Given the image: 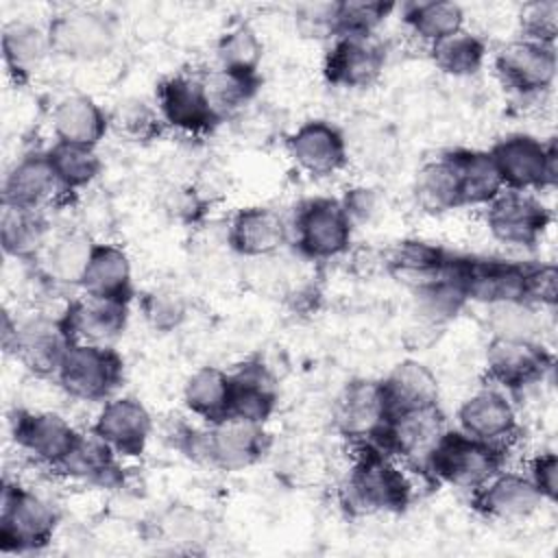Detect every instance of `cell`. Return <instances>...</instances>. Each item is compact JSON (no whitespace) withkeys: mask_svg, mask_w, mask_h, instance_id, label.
Returning <instances> with one entry per match:
<instances>
[{"mask_svg":"<svg viewBox=\"0 0 558 558\" xmlns=\"http://www.w3.org/2000/svg\"><path fill=\"white\" fill-rule=\"evenodd\" d=\"M360 453L347 475V506L360 512H399L410 504L412 484L392 456L373 442H357Z\"/></svg>","mask_w":558,"mask_h":558,"instance_id":"cell-1","label":"cell"},{"mask_svg":"<svg viewBox=\"0 0 558 558\" xmlns=\"http://www.w3.org/2000/svg\"><path fill=\"white\" fill-rule=\"evenodd\" d=\"M506 445L473 438L460 429H445L425 460V469L440 482L475 490L504 469Z\"/></svg>","mask_w":558,"mask_h":558,"instance_id":"cell-2","label":"cell"},{"mask_svg":"<svg viewBox=\"0 0 558 558\" xmlns=\"http://www.w3.org/2000/svg\"><path fill=\"white\" fill-rule=\"evenodd\" d=\"M181 447L220 471H242L253 466L268 449L264 425L227 416L209 423L207 429L185 432Z\"/></svg>","mask_w":558,"mask_h":558,"instance_id":"cell-3","label":"cell"},{"mask_svg":"<svg viewBox=\"0 0 558 558\" xmlns=\"http://www.w3.org/2000/svg\"><path fill=\"white\" fill-rule=\"evenodd\" d=\"M70 344L72 340L59 316L39 312L26 320H17L11 312H4L2 347L33 375L54 377Z\"/></svg>","mask_w":558,"mask_h":558,"instance_id":"cell-4","label":"cell"},{"mask_svg":"<svg viewBox=\"0 0 558 558\" xmlns=\"http://www.w3.org/2000/svg\"><path fill=\"white\" fill-rule=\"evenodd\" d=\"M57 510L41 495L15 484H4L0 497V549L4 554L37 551L52 541Z\"/></svg>","mask_w":558,"mask_h":558,"instance_id":"cell-5","label":"cell"},{"mask_svg":"<svg viewBox=\"0 0 558 558\" xmlns=\"http://www.w3.org/2000/svg\"><path fill=\"white\" fill-rule=\"evenodd\" d=\"M54 379L74 399L107 401L122 379V357L109 344L72 342Z\"/></svg>","mask_w":558,"mask_h":558,"instance_id":"cell-6","label":"cell"},{"mask_svg":"<svg viewBox=\"0 0 558 558\" xmlns=\"http://www.w3.org/2000/svg\"><path fill=\"white\" fill-rule=\"evenodd\" d=\"M46 31L52 54L72 61H98L118 41L116 20L98 9H65L48 22Z\"/></svg>","mask_w":558,"mask_h":558,"instance_id":"cell-7","label":"cell"},{"mask_svg":"<svg viewBox=\"0 0 558 558\" xmlns=\"http://www.w3.org/2000/svg\"><path fill=\"white\" fill-rule=\"evenodd\" d=\"M501 183L512 192L543 190L556 183V144L534 135L514 133L499 140L490 150Z\"/></svg>","mask_w":558,"mask_h":558,"instance_id":"cell-8","label":"cell"},{"mask_svg":"<svg viewBox=\"0 0 558 558\" xmlns=\"http://www.w3.org/2000/svg\"><path fill=\"white\" fill-rule=\"evenodd\" d=\"M353 222L336 198L316 196L299 205L294 238L299 251L310 259H331L351 244Z\"/></svg>","mask_w":558,"mask_h":558,"instance_id":"cell-9","label":"cell"},{"mask_svg":"<svg viewBox=\"0 0 558 558\" xmlns=\"http://www.w3.org/2000/svg\"><path fill=\"white\" fill-rule=\"evenodd\" d=\"M551 222L549 209L530 192L504 190L486 205V227L508 246H534Z\"/></svg>","mask_w":558,"mask_h":558,"instance_id":"cell-10","label":"cell"},{"mask_svg":"<svg viewBox=\"0 0 558 558\" xmlns=\"http://www.w3.org/2000/svg\"><path fill=\"white\" fill-rule=\"evenodd\" d=\"M456 277L466 294V301L486 305L525 303V264L495 257L456 255Z\"/></svg>","mask_w":558,"mask_h":558,"instance_id":"cell-11","label":"cell"},{"mask_svg":"<svg viewBox=\"0 0 558 558\" xmlns=\"http://www.w3.org/2000/svg\"><path fill=\"white\" fill-rule=\"evenodd\" d=\"M495 72L514 94L541 96L556 81V50L530 39L510 41L495 54Z\"/></svg>","mask_w":558,"mask_h":558,"instance_id":"cell-12","label":"cell"},{"mask_svg":"<svg viewBox=\"0 0 558 558\" xmlns=\"http://www.w3.org/2000/svg\"><path fill=\"white\" fill-rule=\"evenodd\" d=\"M386 65V46L375 35L336 37L325 54L323 74L336 87H371Z\"/></svg>","mask_w":558,"mask_h":558,"instance_id":"cell-13","label":"cell"},{"mask_svg":"<svg viewBox=\"0 0 558 558\" xmlns=\"http://www.w3.org/2000/svg\"><path fill=\"white\" fill-rule=\"evenodd\" d=\"M13 440L37 462L57 469L72 451L78 434L68 418L50 410H17L11 418Z\"/></svg>","mask_w":558,"mask_h":558,"instance_id":"cell-14","label":"cell"},{"mask_svg":"<svg viewBox=\"0 0 558 558\" xmlns=\"http://www.w3.org/2000/svg\"><path fill=\"white\" fill-rule=\"evenodd\" d=\"M554 357L536 340L493 336L486 347V371L506 390L532 386L545 377Z\"/></svg>","mask_w":558,"mask_h":558,"instance_id":"cell-15","label":"cell"},{"mask_svg":"<svg viewBox=\"0 0 558 558\" xmlns=\"http://www.w3.org/2000/svg\"><path fill=\"white\" fill-rule=\"evenodd\" d=\"M157 111L163 124L190 135L207 133L220 122L209 107L201 78L185 74H174L159 83Z\"/></svg>","mask_w":558,"mask_h":558,"instance_id":"cell-16","label":"cell"},{"mask_svg":"<svg viewBox=\"0 0 558 558\" xmlns=\"http://www.w3.org/2000/svg\"><path fill=\"white\" fill-rule=\"evenodd\" d=\"M336 427L353 442H371L388 421L381 381L353 379L336 399Z\"/></svg>","mask_w":558,"mask_h":558,"instance_id":"cell-17","label":"cell"},{"mask_svg":"<svg viewBox=\"0 0 558 558\" xmlns=\"http://www.w3.org/2000/svg\"><path fill=\"white\" fill-rule=\"evenodd\" d=\"M292 161L312 177H329L344 168L349 144L344 133L327 120H310L288 137Z\"/></svg>","mask_w":558,"mask_h":558,"instance_id":"cell-18","label":"cell"},{"mask_svg":"<svg viewBox=\"0 0 558 558\" xmlns=\"http://www.w3.org/2000/svg\"><path fill=\"white\" fill-rule=\"evenodd\" d=\"M129 320V301L102 299L83 294L70 299L61 318L72 342L109 344L116 340Z\"/></svg>","mask_w":558,"mask_h":558,"instance_id":"cell-19","label":"cell"},{"mask_svg":"<svg viewBox=\"0 0 558 558\" xmlns=\"http://www.w3.org/2000/svg\"><path fill=\"white\" fill-rule=\"evenodd\" d=\"M65 192L68 190L61 185L48 153H28L7 172L2 185V205L44 209Z\"/></svg>","mask_w":558,"mask_h":558,"instance_id":"cell-20","label":"cell"},{"mask_svg":"<svg viewBox=\"0 0 558 558\" xmlns=\"http://www.w3.org/2000/svg\"><path fill=\"white\" fill-rule=\"evenodd\" d=\"M543 495L530 480V475L514 471H497L488 482L473 490V506L488 519L519 521L534 514Z\"/></svg>","mask_w":558,"mask_h":558,"instance_id":"cell-21","label":"cell"},{"mask_svg":"<svg viewBox=\"0 0 558 558\" xmlns=\"http://www.w3.org/2000/svg\"><path fill=\"white\" fill-rule=\"evenodd\" d=\"M118 456H140L153 432V416L133 397L107 399L92 427Z\"/></svg>","mask_w":558,"mask_h":558,"instance_id":"cell-22","label":"cell"},{"mask_svg":"<svg viewBox=\"0 0 558 558\" xmlns=\"http://www.w3.org/2000/svg\"><path fill=\"white\" fill-rule=\"evenodd\" d=\"M458 423L460 432L473 438L506 445L517 432V412L501 390L482 388L462 401L458 408Z\"/></svg>","mask_w":558,"mask_h":558,"instance_id":"cell-23","label":"cell"},{"mask_svg":"<svg viewBox=\"0 0 558 558\" xmlns=\"http://www.w3.org/2000/svg\"><path fill=\"white\" fill-rule=\"evenodd\" d=\"M451 253L423 240L399 242L386 257L390 275L408 286L412 292H418L445 279L451 272Z\"/></svg>","mask_w":558,"mask_h":558,"instance_id":"cell-24","label":"cell"},{"mask_svg":"<svg viewBox=\"0 0 558 558\" xmlns=\"http://www.w3.org/2000/svg\"><path fill=\"white\" fill-rule=\"evenodd\" d=\"M227 240L238 255L268 257L286 244L288 227L270 207H246L231 218Z\"/></svg>","mask_w":558,"mask_h":558,"instance_id":"cell-25","label":"cell"},{"mask_svg":"<svg viewBox=\"0 0 558 558\" xmlns=\"http://www.w3.org/2000/svg\"><path fill=\"white\" fill-rule=\"evenodd\" d=\"M381 390L388 408V416L436 408L440 388L436 375L416 360L399 362L384 379Z\"/></svg>","mask_w":558,"mask_h":558,"instance_id":"cell-26","label":"cell"},{"mask_svg":"<svg viewBox=\"0 0 558 558\" xmlns=\"http://www.w3.org/2000/svg\"><path fill=\"white\" fill-rule=\"evenodd\" d=\"M52 131L57 142L96 146L109 131V113L85 94H70L52 109Z\"/></svg>","mask_w":558,"mask_h":558,"instance_id":"cell-27","label":"cell"},{"mask_svg":"<svg viewBox=\"0 0 558 558\" xmlns=\"http://www.w3.org/2000/svg\"><path fill=\"white\" fill-rule=\"evenodd\" d=\"M277 408V386L264 364H242L231 375L229 416L264 425Z\"/></svg>","mask_w":558,"mask_h":558,"instance_id":"cell-28","label":"cell"},{"mask_svg":"<svg viewBox=\"0 0 558 558\" xmlns=\"http://www.w3.org/2000/svg\"><path fill=\"white\" fill-rule=\"evenodd\" d=\"M52 54L48 31L31 22H9L2 28V61L15 83L28 81Z\"/></svg>","mask_w":558,"mask_h":558,"instance_id":"cell-29","label":"cell"},{"mask_svg":"<svg viewBox=\"0 0 558 558\" xmlns=\"http://www.w3.org/2000/svg\"><path fill=\"white\" fill-rule=\"evenodd\" d=\"M78 288L83 294L129 301L133 290V270L126 253L113 244H96Z\"/></svg>","mask_w":558,"mask_h":558,"instance_id":"cell-30","label":"cell"},{"mask_svg":"<svg viewBox=\"0 0 558 558\" xmlns=\"http://www.w3.org/2000/svg\"><path fill=\"white\" fill-rule=\"evenodd\" d=\"M48 222L41 209H20L2 205L0 218V244L7 257L17 262L39 259L48 248Z\"/></svg>","mask_w":558,"mask_h":558,"instance_id":"cell-31","label":"cell"},{"mask_svg":"<svg viewBox=\"0 0 558 558\" xmlns=\"http://www.w3.org/2000/svg\"><path fill=\"white\" fill-rule=\"evenodd\" d=\"M456 170L462 205H488L506 187L488 150H451L445 153Z\"/></svg>","mask_w":558,"mask_h":558,"instance_id":"cell-32","label":"cell"},{"mask_svg":"<svg viewBox=\"0 0 558 558\" xmlns=\"http://www.w3.org/2000/svg\"><path fill=\"white\" fill-rule=\"evenodd\" d=\"M96 244L85 233H63L41 253V277L52 286H81Z\"/></svg>","mask_w":558,"mask_h":558,"instance_id":"cell-33","label":"cell"},{"mask_svg":"<svg viewBox=\"0 0 558 558\" xmlns=\"http://www.w3.org/2000/svg\"><path fill=\"white\" fill-rule=\"evenodd\" d=\"M116 456L118 453L92 429L89 434H78L76 445L63 458L57 471L74 480L109 486L120 475Z\"/></svg>","mask_w":558,"mask_h":558,"instance_id":"cell-34","label":"cell"},{"mask_svg":"<svg viewBox=\"0 0 558 558\" xmlns=\"http://www.w3.org/2000/svg\"><path fill=\"white\" fill-rule=\"evenodd\" d=\"M201 83L211 111L218 120H225L244 113V107L251 105L257 94L259 76L257 72H235L218 65L216 70H209Z\"/></svg>","mask_w":558,"mask_h":558,"instance_id":"cell-35","label":"cell"},{"mask_svg":"<svg viewBox=\"0 0 558 558\" xmlns=\"http://www.w3.org/2000/svg\"><path fill=\"white\" fill-rule=\"evenodd\" d=\"M183 401L187 410L207 423L229 416L231 375L216 366H201L183 386Z\"/></svg>","mask_w":558,"mask_h":558,"instance_id":"cell-36","label":"cell"},{"mask_svg":"<svg viewBox=\"0 0 558 558\" xmlns=\"http://www.w3.org/2000/svg\"><path fill=\"white\" fill-rule=\"evenodd\" d=\"M412 192L416 205L427 214H447L462 207L458 177L447 155L421 166Z\"/></svg>","mask_w":558,"mask_h":558,"instance_id":"cell-37","label":"cell"},{"mask_svg":"<svg viewBox=\"0 0 558 558\" xmlns=\"http://www.w3.org/2000/svg\"><path fill=\"white\" fill-rule=\"evenodd\" d=\"M403 20L414 35L427 44H434L462 31L464 11L458 2L447 0L410 2L403 7Z\"/></svg>","mask_w":558,"mask_h":558,"instance_id":"cell-38","label":"cell"},{"mask_svg":"<svg viewBox=\"0 0 558 558\" xmlns=\"http://www.w3.org/2000/svg\"><path fill=\"white\" fill-rule=\"evenodd\" d=\"M429 54L440 72L462 78L473 76L482 70L486 59V46L477 35L462 28L440 41L429 44Z\"/></svg>","mask_w":558,"mask_h":558,"instance_id":"cell-39","label":"cell"},{"mask_svg":"<svg viewBox=\"0 0 558 558\" xmlns=\"http://www.w3.org/2000/svg\"><path fill=\"white\" fill-rule=\"evenodd\" d=\"M48 157L61 185L68 192L89 185L98 177L102 166L96 153V146H83V144L54 142V146L48 150Z\"/></svg>","mask_w":558,"mask_h":558,"instance_id":"cell-40","label":"cell"},{"mask_svg":"<svg viewBox=\"0 0 558 558\" xmlns=\"http://www.w3.org/2000/svg\"><path fill=\"white\" fill-rule=\"evenodd\" d=\"M109 129L131 142H148L163 129V120L157 107L140 98H126L109 113Z\"/></svg>","mask_w":558,"mask_h":558,"instance_id":"cell-41","label":"cell"},{"mask_svg":"<svg viewBox=\"0 0 558 558\" xmlns=\"http://www.w3.org/2000/svg\"><path fill=\"white\" fill-rule=\"evenodd\" d=\"M264 54V44L248 24L229 28L216 46L218 65L235 72H257Z\"/></svg>","mask_w":558,"mask_h":558,"instance_id":"cell-42","label":"cell"},{"mask_svg":"<svg viewBox=\"0 0 558 558\" xmlns=\"http://www.w3.org/2000/svg\"><path fill=\"white\" fill-rule=\"evenodd\" d=\"M395 11L392 2L379 0H344L336 2V37L375 35V31Z\"/></svg>","mask_w":558,"mask_h":558,"instance_id":"cell-43","label":"cell"},{"mask_svg":"<svg viewBox=\"0 0 558 558\" xmlns=\"http://www.w3.org/2000/svg\"><path fill=\"white\" fill-rule=\"evenodd\" d=\"M414 296H416L418 312L434 323L449 320L451 316H456L466 303V294L456 277V255H453L451 272L445 279H440L438 283H432V286L414 292Z\"/></svg>","mask_w":558,"mask_h":558,"instance_id":"cell-44","label":"cell"},{"mask_svg":"<svg viewBox=\"0 0 558 558\" xmlns=\"http://www.w3.org/2000/svg\"><path fill=\"white\" fill-rule=\"evenodd\" d=\"M159 532L174 545H196L209 538V521L190 506H172L159 517Z\"/></svg>","mask_w":558,"mask_h":558,"instance_id":"cell-45","label":"cell"},{"mask_svg":"<svg viewBox=\"0 0 558 558\" xmlns=\"http://www.w3.org/2000/svg\"><path fill=\"white\" fill-rule=\"evenodd\" d=\"M142 314L153 329L172 331L185 320L187 305L179 292H174L170 288H157V290H150L148 294H144Z\"/></svg>","mask_w":558,"mask_h":558,"instance_id":"cell-46","label":"cell"},{"mask_svg":"<svg viewBox=\"0 0 558 558\" xmlns=\"http://www.w3.org/2000/svg\"><path fill=\"white\" fill-rule=\"evenodd\" d=\"M490 307V327L495 336L534 340L536 312L527 303H497Z\"/></svg>","mask_w":558,"mask_h":558,"instance_id":"cell-47","label":"cell"},{"mask_svg":"<svg viewBox=\"0 0 558 558\" xmlns=\"http://www.w3.org/2000/svg\"><path fill=\"white\" fill-rule=\"evenodd\" d=\"M523 39L554 46L558 35V2L556 0H536L527 2L519 15Z\"/></svg>","mask_w":558,"mask_h":558,"instance_id":"cell-48","label":"cell"},{"mask_svg":"<svg viewBox=\"0 0 558 558\" xmlns=\"http://www.w3.org/2000/svg\"><path fill=\"white\" fill-rule=\"evenodd\" d=\"M523 301L532 307H554L558 301V268L554 264H525Z\"/></svg>","mask_w":558,"mask_h":558,"instance_id":"cell-49","label":"cell"},{"mask_svg":"<svg viewBox=\"0 0 558 558\" xmlns=\"http://www.w3.org/2000/svg\"><path fill=\"white\" fill-rule=\"evenodd\" d=\"M299 28L307 37L336 39V2L307 4L299 11Z\"/></svg>","mask_w":558,"mask_h":558,"instance_id":"cell-50","label":"cell"},{"mask_svg":"<svg viewBox=\"0 0 558 558\" xmlns=\"http://www.w3.org/2000/svg\"><path fill=\"white\" fill-rule=\"evenodd\" d=\"M527 475L545 501H556V497H558V458H556V453H551V451L538 453L530 462Z\"/></svg>","mask_w":558,"mask_h":558,"instance_id":"cell-51","label":"cell"},{"mask_svg":"<svg viewBox=\"0 0 558 558\" xmlns=\"http://www.w3.org/2000/svg\"><path fill=\"white\" fill-rule=\"evenodd\" d=\"M340 205L344 207L349 220L355 225V222H368L377 214L379 198L371 187H351L347 190Z\"/></svg>","mask_w":558,"mask_h":558,"instance_id":"cell-52","label":"cell"}]
</instances>
